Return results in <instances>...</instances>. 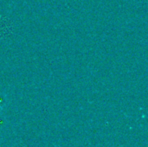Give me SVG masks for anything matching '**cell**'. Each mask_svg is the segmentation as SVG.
<instances>
[{
	"mask_svg": "<svg viewBox=\"0 0 148 147\" xmlns=\"http://www.w3.org/2000/svg\"><path fill=\"white\" fill-rule=\"evenodd\" d=\"M5 103V96L3 94H0V107H3Z\"/></svg>",
	"mask_w": 148,
	"mask_h": 147,
	"instance_id": "1",
	"label": "cell"
}]
</instances>
